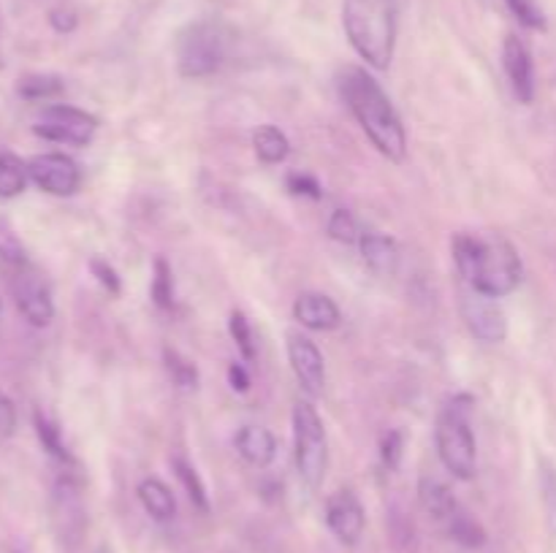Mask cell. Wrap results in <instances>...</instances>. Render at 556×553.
Wrapping results in <instances>:
<instances>
[{"mask_svg":"<svg viewBox=\"0 0 556 553\" xmlns=\"http://www.w3.org/2000/svg\"><path fill=\"white\" fill-rule=\"evenodd\" d=\"M90 271H92V276L98 280V285L106 287V293H112V296H119V291H123V282H119V274L114 271V266L109 263V260L92 258L90 260Z\"/></svg>","mask_w":556,"mask_h":553,"instance_id":"cell-31","label":"cell"},{"mask_svg":"<svg viewBox=\"0 0 556 553\" xmlns=\"http://www.w3.org/2000/svg\"><path fill=\"white\" fill-rule=\"evenodd\" d=\"M503 65L505 76L510 81V90L519 98V103L535 101V65L527 43L519 36H508L503 43Z\"/></svg>","mask_w":556,"mask_h":553,"instance_id":"cell-14","label":"cell"},{"mask_svg":"<svg viewBox=\"0 0 556 553\" xmlns=\"http://www.w3.org/2000/svg\"><path fill=\"white\" fill-rule=\"evenodd\" d=\"M329 236L342 244H358L362 239V228L358 220L348 209H334L329 217Z\"/></svg>","mask_w":556,"mask_h":553,"instance_id":"cell-28","label":"cell"},{"mask_svg":"<svg viewBox=\"0 0 556 553\" xmlns=\"http://www.w3.org/2000/svg\"><path fill=\"white\" fill-rule=\"evenodd\" d=\"M253 146L255 155H258L266 166H277V163L286 160L288 152H291V141H288V136L282 133L280 128H275V125H261L253 133Z\"/></svg>","mask_w":556,"mask_h":553,"instance_id":"cell-20","label":"cell"},{"mask_svg":"<svg viewBox=\"0 0 556 553\" xmlns=\"http://www.w3.org/2000/svg\"><path fill=\"white\" fill-rule=\"evenodd\" d=\"M49 20H52L54 30H60V33H71L76 27V16L71 14V11H63V9L52 11V14H49Z\"/></svg>","mask_w":556,"mask_h":553,"instance_id":"cell-36","label":"cell"},{"mask_svg":"<svg viewBox=\"0 0 556 553\" xmlns=\"http://www.w3.org/2000/svg\"><path fill=\"white\" fill-rule=\"evenodd\" d=\"M27 163L14 152H0V198H16L27 188Z\"/></svg>","mask_w":556,"mask_h":553,"instance_id":"cell-21","label":"cell"},{"mask_svg":"<svg viewBox=\"0 0 556 553\" xmlns=\"http://www.w3.org/2000/svg\"><path fill=\"white\" fill-rule=\"evenodd\" d=\"M11 296H14V304L22 312V318L30 325L43 329V325L52 323V287H49V282L27 263L14 266V274H11Z\"/></svg>","mask_w":556,"mask_h":553,"instance_id":"cell-9","label":"cell"},{"mask_svg":"<svg viewBox=\"0 0 556 553\" xmlns=\"http://www.w3.org/2000/svg\"><path fill=\"white\" fill-rule=\"evenodd\" d=\"M136 493H139L141 507H144L152 518L161 520V524H166V520H172L174 515H177V499H174L172 488L163 480H157V477H144V480L139 483V488H136Z\"/></svg>","mask_w":556,"mask_h":553,"instance_id":"cell-19","label":"cell"},{"mask_svg":"<svg viewBox=\"0 0 556 553\" xmlns=\"http://www.w3.org/2000/svg\"><path fill=\"white\" fill-rule=\"evenodd\" d=\"M98 130V119L90 112H81L76 106H63L54 103L47 106L33 123V133L41 139L54 141V144L87 146Z\"/></svg>","mask_w":556,"mask_h":553,"instance_id":"cell-7","label":"cell"},{"mask_svg":"<svg viewBox=\"0 0 556 553\" xmlns=\"http://www.w3.org/2000/svg\"><path fill=\"white\" fill-rule=\"evenodd\" d=\"M228 57L226 27L212 20L193 22L177 38V68L185 79L217 74Z\"/></svg>","mask_w":556,"mask_h":553,"instance_id":"cell-6","label":"cell"},{"mask_svg":"<svg viewBox=\"0 0 556 553\" xmlns=\"http://www.w3.org/2000/svg\"><path fill=\"white\" fill-rule=\"evenodd\" d=\"M228 334L237 342L239 352L244 356V361H253L255 358V345H253V329H250V320L244 318V312L233 309L231 318H228Z\"/></svg>","mask_w":556,"mask_h":553,"instance_id":"cell-29","label":"cell"},{"mask_svg":"<svg viewBox=\"0 0 556 553\" xmlns=\"http://www.w3.org/2000/svg\"><path fill=\"white\" fill-rule=\"evenodd\" d=\"M459 312L467 331H470L478 342L500 345V342H505V336H508V318H505L497 298L486 296V293H478L476 287H462Z\"/></svg>","mask_w":556,"mask_h":553,"instance_id":"cell-8","label":"cell"},{"mask_svg":"<svg viewBox=\"0 0 556 553\" xmlns=\"http://www.w3.org/2000/svg\"><path fill=\"white\" fill-rule=\"evenodd\" d=\"M27 171H30V182L38 190L49 195H74L81 184V171L76 166L74 157L63 155V152H43L36 155L27 163Z\"/></svg>","mask_w":556,"mask_h":553,"instance_id":"cell-10","label":"cell"},{"mask_svg":"<svg viewBox=\"0 0 556 553\" xmlns=\"http://www.w3.org/2000/svg\"><path fill=\"white\" fill-rule=\"evenodd\" d=\"M288 190L296 195H307V198L313 201L324 198V188H320L318 179L309 177V173H291V177H288Z\"/></svg>","mask_w":556,"mask_h":553,"instance_id":"cell-33","label":"cell"},{"mask_svg":"<svg viewBox=\"0 0 556 553\" xmlns=\"http://www.w3.org/2000/svg\"><path fill=\"white\" fill-rule=\"evenodd\" d=\"M52 518L60 540L76 545L81 537V529H85V510H81L79 480H76L71 472H63V475L54 480Z\"/></svg>","mask_w":556,"mask_h":553,"instance_id":"cell-11","label":"cell"},{"mask_svg":"<svg viewBox=\"0 0 556 553\" xmlns=\"http://www.w3.org/2000/svg\"><path fill=\"white\" fill-rule=\"evenodd\" d=\"M36 434L41 439L43 450H47L52 459H58L63 466H74V455L65 448L63 437H60V428L52 417H47L43 412H36Z\"/></svg>","mask_w":556,"mask_h":553,"instance_id":"cell-23","label":"cell"},{"mask_svg":"<svg viewBox=\"0 0 556 553\" xmlns=\"http://www.w3.org/2000/svg\"><path fill=\"white\" fill-rule=\"evenodd\" d=\"M96 553H114V551H112V548H109V545H101Z\"/></svg>","mask_w":556,"mask_h":553,"instance_id":"cell-37","label":"cell"},{"mask_svg":"<svg viewBox=\"0 0 556 553\" xmlns=\"http://www.w3.org/2000/svg\"><path fill=\"white\" fill-rule=\"evenodd\" d=\"M293 318L309 331H334L342 323L340 307L326 293H302L293 301Z\"/></svg>","mask_w":556,"mask_h":553,"instance_id":"cell-15","label":"cell"},{"mask_svg":"<svg viewBox=\"0 0 556 553\" xmlns=\"http://www.w3.org/2000/svg\"><path fill=\"white\" fill-rule=\"evenodd\" d=\"M233 442H237L239 455L253 466H269L277 455V439L269 428L244 426L239 428Z\"/></svg>","mask_w":556,"mask_h":553,"instance_id":"cell-18","label":"cell"},{"mask_svg":"<svg viewBox=\"0 0 556 553\" xmlns=\"http://www.w3.org/2000/svg\"><path fill=\"white\" fill-rule=\"evenodd\" d=\"M337 87H340L342 101L351 108L356 123L362 125V130L367 133V139L372 141L375 150L383 157H389L391 163L405 160V125H402L394 103L386 95L383 87L378 85V79H375L372 74H367V68L345 65V68L340 70V76H337Z\"/></svg>","mask_w":556,"mask_h":553,"instance_id":"cell-1","label":"cell"},{"mask_svg":"<svg viewBox=\"0 0 556 553\" xmlns=\"http://www.w3.org/2000/svg\"><path fill=\"white\" fill-rule=\"evenodd\" d=\"M326 524L342 545H358L367 518H364L362 502L351 488H340L337 493H331L329 502H326Z\"/></svg>","mask_w":556,"mask_h":553,"instance_id":"cell-13","label":"cell"},{"mask_svg":"<svg viewBox=\"0 0 556 553\" xmlns=\"http://www.w3.org/2000/svg\"><path fill=\"white\" fill-rule=\"evenodd\" d=\"M16 428V407L9 396L0 390V437H11Z\"/></svg>","mask_w":556,"mask_h":553,"instance_id":"cell-34","label":"cell"},{"mask_svg":"<svg viewBox=\"0 0 556 553\" xmlns=\"http://www.w3.org/2000/svg\"><path fill=\"white\" fill-rule=\"evenodd\" d=\"M152 301L161 309L174 307V280H172V266L166 263V258L155 260V274H152Z\"/></svg>","mask_w":556,"mask_h":553,"instance_id":"cell-27","label":"cell"},{"mask_svg":"<svg viewBox=\"0 0 556 553\" xmlns=\"http://www.w3.org/2000/svg\"><path fill=\"white\" fill-rule=\"evenodd\" d=\"M163 361H166L168 374H172V380L179 385V388L185 390L199 388V369H195V363L190 361V358H185L179 350L166 347V350H163Z\"/></svg>","mask_w":556,"mask_h":553,"instance_id":"cell-26","label":"cell"},{"mask_svg":"<svg viewBox=\"0 0 556 553\" xmlns=\"http://www.w3.org/2000/svg\"><path fill=\"white\" fill-rule=\"evenodd\" d=\"M358 249H362L364 263L380 276H391L400 266V244L386 233H362Z\"/></svg>","mask_w":556,"mask_h":553,"instance_id":"cell-16","label":"cell"},{"mask_svg":"<svg viewBox=\"0 0 556 553\" xmlns=\"http://www.w3.org/2000/svg\"><path fill=\"white\" fill-rule=\"evenodd\" d=\"M505 3H508L510 14L525 27H530V30H546V14H543L535 0H505Z\"/></svg>","mask_w":556,"mask_h":553,"instance_id":"cell-30","label":"cell"},{"mask_svg":"<svg viewBox=\"0 0 556 553\" xmlns=\"http://www.w3.org/2000/svg\"><path fill=\"white\" fill-rule=\"evenodd\" d=\"M228 383H231V388L239 390V394L250 390L248 369H244L242 363H231V366H228Z\"/></svg>","mask_w":556,"mask_h":553,"instance_id":"cell-35","label":"cell"},{"mask_svg":"<svg viewBox=\"0 0 556 553\" xmlns=\"http://www.w3.org/2000/svg\"><path fill=\"white\" fill-rule=\"evenodd\" d=\"M451 249H454V263L462 282L476 287L478 293L503 298L519 287L525 266L508 239L459 233L454 236Z\"/></svg>","mask_w":556,"mask_h":553,"instance_id":"cell-2","label":"cell"},{"mask_svg":"<svg viewBox=\"0 0 556 553\" xmlns=\"http://www.w3.org/2000/svg\"><path fill=\"white\" fill-rule=\"evenodd\" d=\"M172 466H174V475H177V480L182 483V488H185V493H188L190 502H193L201 513H210V497H206V488H204V483H201L195 466L188 464L185 459H179V455L172 461Z\"/></svg>","mask_w":556,"mask_h":553,"instance_id":"cell-24","label":"cell"},{"mask_svg":"<svg viewBox=\"0 0 556 553\" xmlns=\"http://www.w3.org/2000/svg\"><path fill=\"white\" fill-rule=\"evenodd\" d=\"M418 502L440 524H448L462 510L456 497L451 493V488L443 480H438V477H421L418 480Z\"/></svg>","mask_w":556,"mask_h":553,"instance_id":"cell-17","label":"cell"},{"mask_svg":"<svg viewBox=\"0 0 556 553\" xmlns=\"http://www.w3.org/2000/svg\"><path fill=\"white\" fill-rule=\"evenodd\" d=\"M20 95L27 101H49V98H58L65 90L63 79L52 74H30L20 81Z\"/></svg>","mask_w":556,"mask_h":553,"instance_id":"cell-25","label":"cell"},{"mask_svg":"<svg viewBox=\"0 0 556 553\" xmlns=\"http://www.w3.org/2000/svg\"><path fill=\"white\" fill-rule=\"evenodd\" d=\"M288 363L293 369V377L299 380L307 396H320L326 388V363L318 345L309 336L291 331L288 334Z\"/></svg>","mask_w":556,"mask_h":553,"instance_id":"cell-12","label":"cell"},{"mask_svg":"<svg viewBox=\"0 0 556 553\" xmlns=\"http://www.w3.org/2000/svg\"><path fill=\"white\" fill-rule=\"evenodd\" d=\"M445 529H448L451 540L459 542V545H465V548L486 545V529H483V526L478 524L470 513H465V510H459V513H456L454 518L445 524Z\"/></svg>","mask_w":556,"mask_h":553,"instance_id":"cell-22","label":"cell"},{"mask_svg":"<svg viewBox=\"0 0 556 553\" xmlns=\"http://www.w3.org/2000/svg\"><path fill=\"white\" fill-rule=\"evenodd\" d=\"M470 396H454L440 410L438 428H434V442H438L440 461L459 480H472L478 470V448L476 434H472L470 426Z\"/></svg>","mask_w":556,"mask_h":553,"instance_id":"cell-4","label":"cell"},{"mask_svg":"<svg viewBox=\"0 0 556 553\" xmlns=\"http://www.w3.org/2000/svg\"><path fill=\"white\" fill-rule=\"evenodd\" d=\"M402 448H405V437L402 432H389L380 442V459H383L386 470H396L402 459Z\"/></svg>","mask_w":556,"mask_h":553,"instance_id":"cell-32","label":"cell"},{"mask_svg":"<svg viewBox=\"0 0 556 553\" xmlns=\"http://www.w3.org/2000/svg\"><path fill=\"white\" fill-rule=\"evenodd\" d=\"M342 27L358 57L378 70L389 68L396 43L394 0H345Z\"/></svg>","mask_w":556,"mask_h":553,"instance_id":"cell-3","label":"cell"},{"mask_svg":"<svg viewBox=\"0 0 556 553\" xmlns=\"http://www.w3.org/2000/svg\"><path fill=\"white\" fill-rule=\"evenodd\" d=\"M293 464L304 486L320 488L329 470V437L313 401H296L293 407Z\"/></svg>","mask_w":556,"mask_h":553,"instance_id":"cell-5","label":"cell"}]
</instances>
